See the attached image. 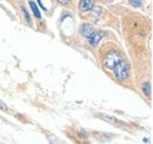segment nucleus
<instances>
[{"instance_id": "nucleus-1", "label": "nucleus", "mask_w": 153, "mask_h": 144, "mask_svg": "<svg viewBox=\"0 0 153 144\" xmlns=\"http://www.w3.org/2000/svg\"><path fill=\"white\" fill-rule=\"evenodd\" d=\"M113 76L118 82H124L130 77V65L126 60L121 59L114 68H113Z\"/></svg>"}, {"instance_id": "nucleus-2", "label": "nucleus", "mask_w": 153, "mask_h": 144, "mask_svg": "<svg viewBox=\"0 0 153 144\" xmlns=\"http://www.w3.org/2000/svg\"><path fill=\"white\" fill-rule=\"evenodd\" d=\"M121 54L119 53V51L117 50H110L107 51L106 53L104 54V58H102V65L105 69L107 70H113L115 65L121 60Z\"/></svg>"}, {"instance_id": "nucleus-3", "label": "nucleus", "mask_w": 153, "mask_h": 144, "mask_svg": "<svg viewBox=\"0 0 153 144\" xmlns=\"http://www.w3.org/2000/svg\"><path fill=\"white\" fill-rule=\"evenodd\" d=\"M94 32H96V30L90 24H82L80 26V34L84 37V38H86V39L91 38V37L93 36Z\"/></svg>"}, {"instance_id": "nucleus-4", "label": "nucleus", "mask_w": 153, "mask_h": 144, "mask_svg": "<svg viewBox=\"0 0 153 144\" xmlns=\"http://www.w3.org/2000/svg\"><path fill=\"white\" fill-rule=\"evenodd\" d=\"M94 1L93 0H80L78 4V8L80 12H88L93 8Z\"/></svg>"}, {"instance_id": "nucleus-5", "label": "nucleus", "mask_w": 153, "mask_h": 144, "mask_svg": "<svg viewBox=\"0 0 153 144\" xmlns=\"http://www.w3.org/2000/svg\"><path fill=\"white\" fill-rule=\"evenodd\" d=\"M100 118H102L105 122H107V123H111V124H113V125H121L123 123L121 122H119V119H117L115 117L113 116H108V115H104V113H100V115H98Z\"/></svg>"}, {"instance_id": "nucleus-6", "label": "nucleus", "mask_w": 153, "mask_h": 144, "mask_svg": "<svg viewBox=\"0 0 153 144\" xmlns=\"http://www.w3.org/2000/svg\"><path fill=\"white\" fill-rule=\"evenodd\" d=\"M104 37V32H94L93 33V36L91 37V38H88V43L92 45V46H97L99 43H100V40H101V38Z\"/></svg>"}, {"instance_id": "nucleus-7", "label": "nucleus", "mask_w": 153, "mask_h": 144, "mask_svg": "<svg viewBox=\"0 0 153 144\" xmlns=\"http://www.w3.org/2000/svg\"><path fill=\"white\" fill-rule=\"evenodd\" d=\"M28 4H30V7H31V10H32V12H33L34 17H36L37 19L41 18V14H40V11H39L37 4H36L33 0H28Z\"/></svg>"}, {"instance_id": "nucleus-8", "label": "nucleus", "mask_w": 153, "mask_h": 144, "mask_svg": "<svg viewBox=\"0 0 153 144\" xmlns=\"http://www.w3.org/2000/svg\"><path fill=\"white\" fill-rule=\"evenodd\" d=\"M141 91L144 92V94L145 96H147V97H151V84L150 83H144L143 85H141Z\"/></svg>"}, {"instance_id": "nucleus-9", "label": "nucleus", "mask_w": 153, "mask_h": 144, "mask_svg": "<svg viewBox=\"0 0 153 144\" xmlns=\"http://www.w3.org/2000/svg\"><path fill=\"white\" fill-rule=\"evenodd\" d=\"M21 12H22V14H24V18L26 20V22H27L28 25H31V17H30L28 12L26 11V8H25L24 6H21Z\"/></svg>"}, {"instance_id": "nucleus-10", "label": "nucleus", "mask_w": 153, "mask_h": 144, "mask_svg": "<svg viewBox=\"0 0 153 144\" xmlns=\"http://www.w3.org/2000/svg\"><path fill=\"white\" fill-rule=\"evenodd\" d=\"M131 6L133 7H141L143 6V0H128Z\"/></svg>"}, {"instance_id": "nucleus-11", "label": "nucleus", "mask_w": 153, "mask_h": 144, "mask_svg": "<svg viewBox=\"0 0 153 144\" xmlns=\"http://www.w3.org/2000/svg\"><path fill=\"white\" fill-rule=\"evenodd\" d=\"M57 2L60 4V5H62V6H66V5H68L71 2V0H57Z\"/></svg>"}, {"instance_id": "nucleus-12", "label": "nucleus", "mask_w": 153, "mask_h": 144, "mask_svg": "<svg viewBox=\"0 0 153 144\" xmlns=\"http://www.w3.org/2000/svg\"><path fill=\"white\" fill-rule=\"evenodd\" d=\"M0 110H2V111H6V110H7V105H6L1 99H0Z\"/></svg>"}, {"instance_id": "nucleus-13", "label": "nucleus", "mask_w": 153, "mask_h": 144, "mask_svg": "<svg viewBox=\"0 0 153 144\" xmlns=\"http://www.w3.org/2000/svg\"><path fill=\"white\" fill-rule=\"evenodd\" d=\"M38 2H39V6H40V7H41V8L44 10V11H47V8H46V7H45V6L42 5V2H41V0H38Z\"/></svg>"}]
</instances>
